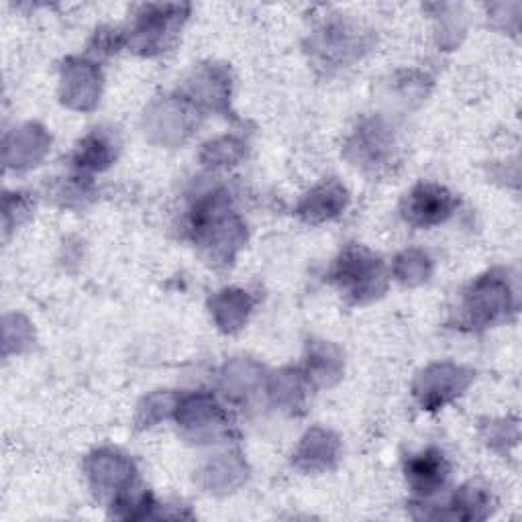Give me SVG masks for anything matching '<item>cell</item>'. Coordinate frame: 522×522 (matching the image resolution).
<instances>
[{"instance_id": "obj_1", "label": "cell", "mask_w": 522, "mask_h": 522, "mask_svg": "<svg viewBox=\"0 0 522 522\" xmlns=\"http://www.w3.org/2000/svg\"><path fill=\"white\" fill-rule=\"evenodd\" d=\"M447 463L439 451H425L408 465L410 484L419 492H435L447 478Z\"/></svg>"}]
</instances>
